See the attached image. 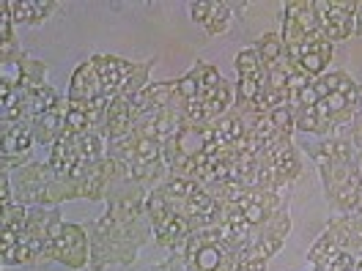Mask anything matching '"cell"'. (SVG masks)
I'll return each instance as SVG.
<instances>
[{"label":"cell","mask_w":362,"mask_h":271,"mask_svg":"<svg viewBox=\"0 0 362 271\" xmlns=\"http://www.w3.org/2000/svg\"><path fill=\"white\" fill-rule=\"evenodd\" d=\"M233 66H236V74H239V77H267V68L261 64V55L255 52V47L242 49V52L236 55Z\"/></svg>","instance_id":"obj_19"},{"label":"cell","mask_w":362,"mask_h":271,"mask_svg":"<svg viewBox=\"0 0 362 271\" xmlns=\"http://www.w3.org/2000/svg\"><path fill=\"white\" fill-rule=\"evenodd\" d=\"M58 102H61L58 90L49 88V85H42V88L25 93V110H28V121H33V118H39V115L55 110V107H58Z\"/></svg>","instance_id":"obj_15"},{"label":"cell","mask_w":362,"mask_h":271,"mask_svg":"<svg viewBox=\"0 0 362 271\" xmlns=\"http://www.w3.org/2000/svg\"><path fill=\"white\" fill-rule=\"evenodd\" d=\"M236 271H267V260H239Z\"/></svg>","instance_id":"obj_27"},{"label":"cell","mask_w":362,"mask_h":271,"mask_svg":"<svg viewBox=\"0 0 362 271\" xmlns=\"http://www.w3.org/2000/svg\"><path fill=\"white\" fill-rule=\"evenodd\" d=\"M154 64H157V58H148V61H140L135 66V71L129 74V80L124 83V88L118 90V96L121 99H135V96H140L143 90L148 88V74H151V68H154Z\"/></svg>","instance_id":"obj_16"},{"label":"cell","mask_w":362,"mask_h":271,"mask_svg":"<svg viewBox=\"0 0 362 271\" xmlns=\"http://www.w3.org/2000/svg\"><path fill=\"white\" fill-rule=\"evenodd\" d=\"M195 77H198V85H201V102H204L206 96L211 93V90L217 88L220 83H223V77H220V68L211 66V64H206V61H195Z\"/></svg>","instance_id":"obj_21"},{"label":"cell","mask_w":362,"mask_h":271,"mask_svg":"<svg viewBox=\"0 0 362 271\" xmlns=\"http://www.w3.org/2000/svg\"><path fill=\"white\" fill-rule=\"evenodd\" d=\"M233 104H236V88H233L230 83H226V80H223V83H220V85L211 90L204 102H201L206 126H214V124H217L223 115H228L230 110H233Z\"/></svg>","instance_id":"obj_10"},{"label":"cell","mask_w":362,"mask_h":271,"mask_svg":"<svg viewBox=\"0 0 362 271\" xmlns=\"http://www.w3.org/2000/svg\"><path fill=\"white\" fill-rule=\"evenodd\" d=\"M340 252H346V249H340V244L335 241V236H332L329 230H324L316 239V244L310 247V252H308V266H310V269L327 271L335 263V258H338Z\"/></svg>","instance_id":"obj_14"},{"label":"cell","mask_w":362,"mask_h":271,"mask_svg":"<svg viewBox=\"0 0 362 271\" xmlns=\"http://www.w3.org/2000/svg\"><path fill=\"white\" fill-rule=\"evenodd\" d=\"M45 80H47V64H45V61H36V58L25 55V61H23V85H20V90L30 93V90L47 85Z\"/></svg>","instance_id":"obj_18"},{"label":"cell","mask_w":362,"mask_h":271,"mask_svg":"<svg viewBox=\"0 0 362 271\" xmlns=\"http://www.w3.org/2000/svg\"><path fill=\"white\" fill-rule=\"evenodd\" d=\"M66 115H69V96H61V102H58L55 110L33 118L30 126H33L36 145H49V148H52V145L61 140V135L66 132Z\"/></svg>","instance_id":"obj_9"},{"label":"cell","mask_w":362,"mask_h":271,"mask_svg":"<svg viewBox=\"0 0 362 271\" xmlns=\"http://www.w3.org/2000/svg\"><path fill=\"white\" fill-rule=\"evenodd\" d=\"M272 121H274V126H277V132L286 137H294L296 132V115H294V107H277V110H272Z\"/></svg>","instance_id":"obj_23"},{"label":"cell","mask_w":362,"mask_h":271,"mask_svg":"<svg viewBox=\"0 0 362 271\" xmlns=\"http://www.w3.org/2000/svg\"><path fill=\"white\" fill-rule=\"evenodd\" d=\"M148 271H187V263H184V255L181 252H173V255H168V260L151 266Z\"/></svg>","instance_id":"obj_24"},{"label":"cell","mask_w":362,"mask_h":271,"mask_svg":"<svg viewBox=\"0 0 362 271\" xmlns=\"http://www.w3.org/2000/svg\"><path fill=\"white\" fill-rule=\"evenodd\" d=\"M308 271H321V269H308Z\"/></svg>","instance_id":"obj_29"},{"label":"cell","mask_w":362,"mask_h":271,"mask_svg":"<svg viewBox=\"0 0 362 271\" xmlns=\"http://www.w3.org/2000/svg\"><path fill=\"white\" fill-rule=\"evenodd\" d=\"M90 58H93V64H96L99 74H102V85H105V93L110 99L118 96V90L124 88V83L129 80V74L137 66V64H129V61H124L118 55H110V52H93Z\"/></svg>","instance_id":"obj_7"},{"label":"cell","mask_w":362,"mask_h":271,"mask_svg":"<svg viewBox=\"0 0 362 271\" xmlns=\"http://www.w3.org/2000/svg\"><path fill=\"white\" fill-rule=\"evenodd\" d=\"M55 179V170L49 167V162H28L23 167L11 170V189H14V203L20 205H42L49 181Z\"/></svg>","instance_id":"obj_5"},{"label":"cell","mask_w":362,"mask_h":271,"mask_svg":"<svg viewBox=\"0 0 362 271\" xmlns=\"http://www.w3.org/2000/svg\"><path fill=\"white\" fill-rule=\"evenodd\" d=\"M45 258L47 260H58L66 269H74V271L90 266V239L86 225L66 222L64 230H61V236L49 244Z\"/></svg>","instance_id":"obj_3"},{"label":"cell","mask_w":362,"mask_h":271,"mask_svg":"<svg viewBox=\"0 0 362 271\" xmlns=\"http://www.w3.org/2000/svg\"><path fill=\"white\" fill-rule=\"evenodd\" d=\"M255 52L261 55V64H264L267 71H274V68L283 66L288 61V49H286V42H283L280 30L277 33H264L255 42Z\"/></svg>","instance_id":"obj_13"},{"label":"cell","mask_w":362,"mask_h":271,"mask_svg":"<svg viewBox=\"0 0 362 271\" xmlns=\"http://www.w3.org/2000/svg\"><path fill=\"white\" fill-rule=\"evenodd\" d=\"M357 258H360V255H354V252H340L338 258H335V263H332L327 271H354Z\"/></svg>","instance_id":"obj_26"},{"label":"cell","mask_w":362,"mask_h":271,"mask_svg":"<svg viewBox=\"0 0 362 271\" xmlns=\"http://www.w3.org/2000/svg\"><path fill=\"white\" fill-rule=\"evenodd\" d=\"M55 11H58L55 0H11L14 25H42Z\"/></svg>","instance_id":"obj_12"},{"label":"cell","mask_w":362,"mask_h":271,"mask_svg":"<svg viewBox=\"0 0 362 271\" xmlns=\"http://www.w3.org/2000/svg\"><path fill=\"white\" fill-rule=\"evenodd\" d=\"M25 222H28V205L14 203L11 208H3L0 230H14V233H23Z\"/></svg>","instance_id":"obj_22"},{"label":"cell","mask_w":362,"mask_h":271,"mask_svg":"<svg viewBox=\"0 0 362 271\" xmlns=\"http://www.w3.org/2000/svg\"><path fill=\"white\" fill-rule=\"evenodd\" d=\"M321 20V30L324 36L335 44V42H346L349 36L357 33V8L360 0H313Z\"/></svg>","instance_id":"obj_4"},{"label":"cell","mask_w":362,"mask_h":271,"mask_svg":"<svg viewBox=\"0 0 362 271\" xmlns=\"http://www.w3.org/2000/svg\"><path fill=\"white\" fill-rule=\"evenodd\" d=\"M288 230H291V214H288V208H283L269 222L250 230L247 244L242 249V260H267L269 263V258H274L283 249Z\"/></svg>","instance_id":"obj_2"},{"label":"cell","mask_w":362,"mask_h":271,"mask_svg":"<svg viewBox=\"0 0 362 271\" xmlns=\"http://www.w3.org/2000/svg\"><path fill=\"white\" fill-rule=\"evenodd\" d=\"M135 126V113H132V104L121 96H113L110 102V110L105 118V126H102V137L105 140H115V137H124L127 132H132Z\"/></svg>","instance_id":"obj_11"},{"label":"cell","mask_w":362,"mask_h":271,"mask_svg":"<svg viewBox=\"0 0 362 271\" xmlns=\"http://www.w3.org/2000/svg\"><path fill=\"white\" fill-rule=\"evenodd\" d=\"M66 96L74 99V102H90V99L107 96V93H105V85H102V74H99V68L93 64V58L83 61L80 66L74 68Z\"/></svg>","instance_id":"obj_8"},{"label":"cell","mask_w":362,"mask_h":271,"mask_svg":"<svg viewBox=\"0 0 362 271\" xmlns=\"http://www.w3.org/2000/svg\"><path fill=\"white\" fill-rule=\"evenodd\" d=\"M209 11H211V0H195V3H189V20L192 23L204 25Z\"/></svg>","instance_id":"obj_25"},{"label":"cell","mask_w":362,"mask_h":271,"mask_svg":"<svg viewBox=\"0 0 362 271\" xmlns=\"http://www.w3.org/2000/svg\"><path fill=\"white\" fill-rule=\"evenodd\" d=\"M230 14H233V3H223V0H211V11L206 17L204 30L209 36H220L228 30V23H230Z\"/></svg>","instance_id":"obj_17"},{"label":"cell","mask_w":362,"mask_h":271,"mask_svg":"<svg viewBox=\"0 0 362 271\" xmlns=\"http://www.w3.org/2000/svg\"><path fill=\"white\" fill-rule=\"evenodd\" d=\"M105 214L83 222L90 239V271H105L107 266H132L140 247L154 239L151 219L146 211V198L105 203Z\"/></svg>","instance_id":"obj_1"},{"label":"cell","mask_w":362,"mask_h":271,"mask_svg":"<svg viewBox=\"0 0 362 271\" xmlns=\"http://www.w3.org/2000/svg\"><path fill=\"white\" fill-rule=\"evenodd\" d=\"M354 36H362V0H360V8H357V33Z\"/></svg>","instance_id":"obj_28"},{"label":"cell","mask_w":362,"mask_h":271,"mask_svg":"<svg viewBox=\"0 0 362 271\" xmlns=\"http://www.w3.org/2000/svg\"><path fill=\"white\" fill-rule=\"evenodd\" d=\"M0 129H3L0 170L11 173V170L23 167V164H28V162H33V157H30V148H33L36 137H33V126H30V121H23V124H8V121H0Z\"/></svg>","instance_id":"obj_6"},{"label":"cell","mask_w":362,"mask_h":271,"mask_svg":"<svg viewBox=\"0 0 362 271\" xmlns=\"http://www.w3.org/2000/svg\"><path fill=\"white\" fill-rule=\"evenodd\" d=\"M296 115V132H305V135H316L318 140L324 137V124H321V115L316 107H294Z\"/></svg>","instance_id":"obj_20"}]
</instances>
